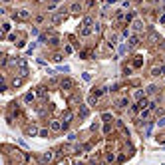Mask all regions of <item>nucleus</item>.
<instances>
[{
  "mask_svg": "<svg viewBox=\"0 0 165 165\" xmlns=\"http://www.w3.org/2000/svg\"><path fill=\"white\" fill-rule=\"evenodd\" d=\"M64 50H66V54H72L74 50H72V46H64Z\"/></svg>",
  "mask_w": 165,
  "mask_h": 165,
  "instance_id": "14",
  "label": "nucleus"
},
{
  "mask_svg": "<svg viewBox=\"0 0 165 165\" xmlns=\"http://www.w3.org/2000/svg\"><path fill=\"white\" fill-rule=\"evenodd\" d=\"M2 30H4V32H8V30H10V24H8V22H4V24H2Z\"/></svg>",
  "mask_w": 165,
  "mask_h": 165,
  "instance_id": "11",
  "label": "nucleus"
},
{
  "mask_svg": "<svg viewBox=\"0 0 165 165\" xmlns=\"http://www.w3.org/2000/svg\"><path fill=\"white\" fill-rule=\"evenodd\" d=\"M24 99H26V102H32V99H34V94H26V98H24Z\"/></svg>",
  "mask_w": 165,
  "mask_h": 165,
  "instance_id": "12",
  "label": "nucleus"
},
{
  "mask_svg": "<svg viewBox=\"0 0 165 165\" xmlns=\"http://www.w3.org/2000/svg\"><path fill=\"white\" fill-rule=\"evenodd\" d=\"M129 44H131V46H137V44H139V38H137V36H133V38H131V42H129Z\"/></svg>",
  "mask_w": 165,
  "mask_h": 165,
  "instance_id": "8",
  "label": "nucleus"
},
{
  "mask_svg": "<svg viewBox=\"0 0 165 165\" xmlns=\"http://www.w3.org/2000/svg\"><path fill=\"white\" fill-rule=\"evenodd\" d=\"M16 16H18V18H22V20H28V18H30V12L22 8V10H18V14H16Z\"/></svg>",
  "mask_w": 165,
  "mask_h": 165,
  "instance_id": "2",
  "label": "nucleus"
},
{
  "mask_svg": "<svg viewBox=\"0 0 165 165\" xmlns=\"http://www.w3.org/2000/svg\"><path fill=\"white\" fill-rule=\"evenodd\" d=\"M62 88H64V90H70V88H74V82H72V80H64V82H62Z\"/></svg>",
  "mask_w": 165,
  "mask_h": 165,
  "instance_id": "3",
  "label": "nucleus"
},
{
  "mask_svg": "<svg viewBox=\"0 0 165 165\" xmlns=\"http://www.w3.org/2000/svg\"><path fill=\"white\" fill-rule=\"evenodd\" d=\"M2 2H4V4H8V2H10V0H2Z\"/></svg>",
  "mask_w": 165,
  "mask_h": 165,
  "instance_id": "15",
  "label": "nucleus"
},
{
  "mask_svg": "<svg viewBox=\"0 0 165 165\" xmlns=\"http://www.w3.org/2000/svg\"><path fill=\"white\" fill-rule=\"evenodd\" d=\"M165 74V66H157V68H153V72H151V76H163Z\"/></svg>",
  "mask_w": 165,
  "mask_h": 165,
  "instance_id": "1",
  "label": "nucleus"
},
{
  "mask_svg": "<svg viewBox=\"0 0 165 165\" xmlns=\"http://www.w3.org/2000/svg\"><path fill=\"white\" fill-rule=\"evenodd\" d=\"M88 34H90V28L86 26V28H84V30H82V36H88Z\"/></svg>",
  "mask_w": 165,
  "mask_h": 165,
  "instance_id": "13",
  "label": "nucleus"
},
{
  "mask_svg": "<svg viewBox=\"0 0 165 165\" xmlns=\"http://www.w3.org/2000/svg\"><path fill=\"white\" fill-rule=\"evenodd\" d=\"M62 127H64V125H62L60 121H52V125H50V129H54V131H60Z\"/></svg>",
  "mask_w": 165,
  "mask_h": 165,
  "instance_id": "4",
  "label": "nucleus"
},
{
  "mask_svg": "<svg viewBox=\"0 0 165 165\" xmlns=\"http://www.w3.org/2000/svg\"><path fill=\"white\" fill-rule=\"evenodd\" d=\"M60 20H62V16H60V14H54V16H52V22H54V24H58Z\"/></svg>",
  "mask_w": 165,
  "mask_h": 165,
  "instance_id": "6",
  "label": "nucleus"
},
{
  "mask_svg": "<svg viewBox=\"0 0 165 165\" xmlns=\"http://www.w3.org/2000/svg\"><path fill=\"white\" fill-rule=\"evenodd\" d=\"M28 133H30V135H36L38 129H36V127H28Z\"/></svg>",
  "mask_w": 165,
  "mask_h": 165,
  "instance_id": "10",
  "label": "nucleus"
},
{
  "mask_svg": "<svg viewBox=\"0 0 165 165\" xmlns=\"http://www.w3.org/2000/svg\"><path fill=\"white\" fill-rule=\"evenodd\" d=\"M56 6H58V2H54V0H52V2L48 4V10H54V8H56Z\"/></svg>",
  "mask_w": 165,
  "mask_h": 165,
  "instance_id": "9",
  "label": "nucleus"
},
{
  "mask_svg": "<svg viewBox=\"0 0 165 165\" xmlns=\"http://www.w3.org/2000/svg\"><path fill=\"white\" fill-rule=\"evenodd\" d=\"M52 157H54L52 153H44V161H46V163H48V161H52Z\"/></svg>",
  "mask_w": 165,
  "mask_h": 165,
  "instance_id": "7",
  "label": "nucleus"
},
{
  "mask_svg": "<svg viewBox=\"0 0 165 165\" xmlns=\"http://www.w3.org/2000/svg\"><path fill=\"white\" fill-rule=\"evenodd\" d=\"M133 30H137V32L143 30V22L141 20H133Z\"/></svg>",
  "mask_w": 165,
  "mask_h": 165,
  "instance_id": "5",
  "label": "nucleus"
}]
</instances>
